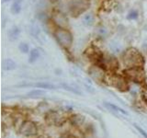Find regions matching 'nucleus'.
Segmentation results:
<instances>
[{
	"label": "nucleus",
	"instance_id": "1",
	"mask_svg": "<svg viewBox=\"0 0 147 138\" xmlns=\"http://www.w3.org/2000/svg\"><path fill=\"white\" fill-rule=\"evenodd\" d=\"M123 64L128 68L142 67L144 64V58L136 48H128L123 54Z\"/></svg>",
	"mask_w": 147,
	"mask_h": 138
},
{
	"label": "nucleus",
	"instance_id": "2",
	"mask_svg": "<svg viewBox=\"0 0 147 138\" xmlns=\"http://www.w3.org/2000/svg\"><path fill=\"white\" fill-rule=\"evenodd\" d=\"M89 0H69L67 4L68 12L73 17H78L89 8Z\"/></svg>",
	"mask_w": 147,
	"mask_h": 138
},
{
	"label": "nucleus",
	"instance_id": "3",
	"mask_svg": "<svg viewBox=\"0 0 147 138\" xmlns=\"http://www.w3.org/2000/svg\"><path fill=\"white\" fill-rule=\"evenodd\" d=\"M54 37L60 46L65 50H68L73 44V35L67 29L58 28L54 32Z\"/></svg>",
	"mask_w": 147,
	"mask_h": 138
},
{
	"label": "nucleus",
	"instance_id": "4",
	"mask_svg": "<svg viewBox=\"0 0 147 138\" xmlns=\"http://www.w3.org/2000/svg\"><path fill=\"white\" fill-rule=\"evenodd\" d=\"M124 74L129 79L136 83H142L145 81V74L142 67L128 68L124 71Z\"/></svg>",
	"mask_w": 147,
	"mask_h": 138
},
{
	"label": "nucleus",
	"instance_id": "5",
	"mask_svg": "<svg viewBox=\"0 0 147 138\" xmlns=\"http://www.w3.org/2000/svg\"><path fill=\"white\" fill-rule=\"evenodd\" d=\"M110 83L117 89H119L121 91H125L129 89L127 80L121 76H118V75L111 76V77H110Z\"/></svg>",
	"mask_w": 147,
	"mask_h": 138
},
{
	"label": "nucleus",
	"instance_id": "6",
	"mask_svg": "<svg viewBox=\"0 0 147 138\" xmlns=\"http://www.w3.org/2000/svg\"><path fill=\"white\" fill-rule=\"evenodd\" d=\"M53 20L59 28H63V29H66V28L68 27L67 18L62 12H59V11L54 12L53 15Z\"/></svg>",
	"mask_w": 147,
	"mask_h": 138
},
{
	"label": "nucleus",
	"instance_id": "7",
	"mask_svg": "<svg viewBox=\"0 0 147 138\" xmlns=\"http://www.w3.org/2000/svg\"><path fill=\"white\" fill-rule=\"evenodd\" d=\"M21 2L22 0H15L12 5L11 7V12L13 14H18L21 10Z\"/></svg>",
	"mask_w": 147,
	"mask_h": 138
},
{
	"label": "nucleus",
	"instance_id": "8",
	"mask_svg": "<svg viewBox=\"0 0 147 138\" xmlns=\"http://www.w3.org/2000/svg\"><path fill=\"white\" fill-rule=\"evenodd\" d=\"M18 34H20V30H18V28L17 27L13 28V29L9 31V39H10L11 41L16 40L18 38Z\"/></svg>",
	"mask_w": 147,
	"mask_h": 138
},
{
	"label": "nucleus",
	"instance_id": "9",
	"mask_svg": "<svg viewBox=\"0 0 147 138\" xmlns=\"http://www.w3.org/2000/svg\"><path fill=\"white\" fill-rule=\"evenodd\" d=\"M39 57V51L37 49H32L30 52V61L33 62Z\"/></svg>",
	"mask_w": 147,
	"mask_h": 138
},
{
	"label": "nucleus",
	"instance_id": "10",
	"mask_svg": "<svg viewBox=\"0 0 147 138\" xmlns=\"http://www.w3.org/2000/svg\"><path fill=\"white\" fill-rule=\"evenodd\" d=\"M20 50L21 51V52H23V53H28L30 51V48H29V45H28L27 43H20Z\"/></svg>",
	"mask_w": 147,
	"mask_h": 138
},
{
	"label": "nucleus",
	"instance_id": "11",
	"mask_svg": "<svg viewBox=\"0 0 147 138\" xmlns=\"http://www.w3.org/2000/svg\"><path fill=\"white\" fill-rule=\"evenodd\" d=\"M142 98L147 102V87H144V90H142Z\"/></svg>",
	"mask_w": 147,
	"mask_h": 138
},
{
	"label": "nucleus",
	"instance_id": "12",
	"mask_svg": "<svg viewBox=\"0 0 147 138\" xmlns=\"http://www.w3.org/2000/svg\"><path fill=\"white\" fill-rule=\"evenodd\" d=\"M3 1L5 2V1H8V0H3Z\"/></svg>",
	"mask_w": 147,
	"mask_h": 138
}]
</instances>
